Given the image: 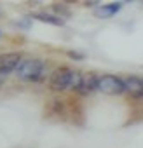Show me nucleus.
<instances>
[{"instance_id": "1", "label": "nucleus", "mask_w": 143, "mask_h": 148, "mask_svg": "<svg viewBox=\"0 0 143 148\" xmlns=\"http://www.w3.org/2000/svg\"><path fill=\"white\" fill-rule=\"evenodd\" d=\"M18 77L25 82H37L44 73V63L40 59H23L16 70Z\"/></svg>"}, {"instance_id": "2", "label": "nucleus", "mask_w": 143, "mask_h": 148, "mask_svg": "<svg viewBox=\"0 0 143 148\" xmlns=\"http://www.w3.org/2000/svg\"><path fill=\"white\" fill-rule=\"evenodd\" d=\"M72 80H74V70L70 68H58L52 71L49 79V87L52 91H65L72 89Z\"/></svg>"}, {"instance_id": "3", "label": "nucleus", "mask_w": 143, "mask_h": 148, "mask_svg": "<svg viewBox=\"0 0 143 148\" xmlns=\"http://www.w3.org/2000/svg\"><path fill=\"white\" fill-rule=\"evenodd\" d=\"M98 91L105 92V94H110V96L122 94V92H126L124 80L117 75H101L100 80H98Z\"/></svg>"}, {"instance_id": "4", "label": "nucleus", "mask_w": 143, "mask_h": 148, "mask_svg": "<svg viewBox=\"0 0 143 148\" xmlns=\"http://www.w3.org/2000/svg\"><path fill=\"white\" fill-rule=\"evenodd\" d=\"M21 54L19 52H7L0 56V75H7L11 71H16L19 63H21Z\"/></svg>"}, {"instance_id": "5", "label": "nucleus", "mask_w": 143, "mask_h": 148, "mask_svg": "<svg viewBox=\"0 0 143 148\" xmlns=\"http://www.w3.org/2000/svg\"><path fill=\"white\" fill-rule=\"evenodd\" d=\"M124 80V87L126 92H129L134 98H141L143 96V77H136V75H129Z\"/></svg>"}, {"instance_id": "6", "label": "nucleus", "mask_w": 143, "mask_h": 148, "mask_svg": "<svg viewBox=\"0 0 143 148\" xmlns=\"http://www.w3.org/2000/svg\"><path fill=\"white\" fill-rule=\"evenodd\" d=\"M122 9V4L119 2H110V4H103V5H96V9L93 11V14L100 19H108L112 16H115L119 11Z\"/></svg>"}, {"instance_id": "7", "label": "nucleus", "mask_w": 143, "mask_h": 148, "mask_svg": "<svg viewBox=\"0 0 143 148\" xmlns=\"http://www.w3.org/2000/svg\"><path fill=\"white\" fill-rule=\"evenodd\" d=\"M98 80H100V77H96L94 73H86V75H82V84H80L77 92L91 94V92L98 91Z\"/></svg>"}, {"instance_id": "8", "label": "nucleus", "mask_w": 143, "mask_h": 148, "mask_svg": "<svg viewBox=\"0 0 143 148\" xmlns=\"http://www.w3.org/2000/svg\"><path fill=\"white\" fill-rule=\"evenodd\" d=\"M32 18H33V19H38V21H42V23H47V25H54V26H63V25H65L63 18H58V16L47 14V12H35Z\"/></svg>"}, {"instance_id": "9", "label": "nucleus", "mask_w": 143, "mask_h": 148, "mask_svg": "<svg viewBox=\"0 0 143 148\" xmlns=\"http://www.w3.org/2000/svg\"><path fill=\"white\" fill-rule=\"evenodd\" d=\"M16 26L28 30V28L32 26V18H21V19H18V21H16Z\"/></svg>"}, {"instance_id": "10", "label": "nucleus", "mask_w": 143, "mask_h": 148, "mask_svg": "<svg viewBox=\"0 0 143 148\" xmlns=\"http://www.w3.org/2000/svg\"><path fill=\"white\" fill-rule=\"evenodd\" d=\"M68 58H72V59H77V61H80V59H84L86 56H84V54H80V52H75V51H68Z\"/></svg>"}, {"instance_id": "11", "label": "nucleus", "mask_w": 143, "mask_h": 148, "mask_svg": "<svg viewBox=\"0 0 143 148\" xmlns=\"http://www.w3.org/2000/svg\"><path fill=\"white\" fill-rule=\"evenodd\" d=\"M0 35H2V33H0Z\"/></svg>"}]
</instances>
